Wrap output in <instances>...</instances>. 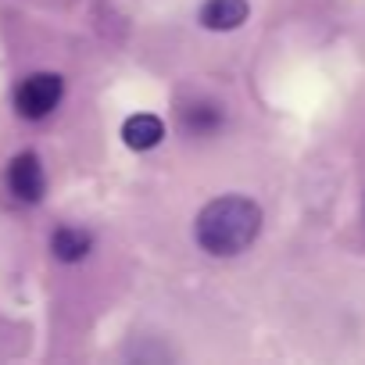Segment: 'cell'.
Returning a JSON list of instances; mask_svg holds the SVG:
<instances>
[{"mask_svg": "<svg viewBox=\"0 0 365 365\" xmlns=\"http://www.w3.org/2000/svg\"><path fill=\"white\" fill-rule=\"evenodd\" d=\"M258 233H262V208L240 194L208 201L194 226L201 251H208L212 258H233V255L247 251L258 240Z\"/></svg>", "mask_w": 365, "mask_h": 365, "instance_id": "6da1fadb", "label": "cell"}, {"mask_svg": "<svg viewBox=\"0 0 365 365\" xmlns=\"http://www.w3.org/2000/svg\"><path fill=\"white\" fill-rule=\"evenodd\" d=\"M61 97H65V79L58 72H33L15 86V111L29 122H40L54 115Z\"/></svg>", "mask_w": 365, "mask_h": 365, "instance_id": "7a4b0ae2", "label": "cell"}, {"mask_svg": "<svg viewBox=\"0 0 365 365\" xmlns=\"http://www.w3.org/2000/svg\"><path fill=\"white\" fill-rule=\"evenodd\" d=\"M8 190L19 201H26V205L43 201V194H47V172H43V161H40L36 150H22V154L11 158V165H8Z\"/></svg>", "mask_w": 365, "mask_h": 365, "instance_id": "3957f363", "label": "cell"}, {"mask_svg": "<svg viewBox=\"0 0 365 365\" xmlns=\"http://www.w3.org/2000/svg\"><path fill=\"white\" fill-rule=\"evenodd\" d=\"M226 125V108L219 101H190L179 108V129L187 136H215Z\"/></svg>", "mask_w": 365, "mask_h": 365, "instance_id": "277c9868", "label": "cell"}, {"mask_svg": "<svg viewBox=\"0 0 365 365\" xmlns=\"http://www.w3.org/2000/svg\"><path fill=\"white\" fill-rule=\"evenodd\" d=\"M251 8L247 0H205V8L197 11V22L208 33H233L247 22Z\"/></svg>", "mask_w": 365, "mask_h": 365, "instance_id": "5b68a950", "label": "cell"}, {"mask_svg": "<svg viewBox=\"0 0 365 365\" xmlns=\"http://www.w3.org/2000/svg\"><path fill=\"white\" fill-rule=\"evenodd\" d=\"M122 140L129 150H154L165 140V122L150 111H136L122 122Z\"/></svg>", "mask_w": 365, "mask_h": 365, "instance_id": "8992f818", "label": "cell"}, {"mask_svg": "<svg viewBox=\"0 0 365 365\" xmlns=\"http://www.w3.org/2000/svg\"><path fill=\"white\" fill-rule=\"evenodd\" d=\"M90 247H93V237H90L86 230H79V226H58V230L51 233V251H54V258L65 262V265L83 262V258L90 255Z\"/></svg>", "mask_w": 365, "mask_h": 365, "instance_id": "52a82bcc", "label": "cell"}]
</instances>
